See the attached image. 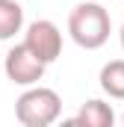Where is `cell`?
Masks as SVG:
<instances>
[{"mask_svg":"<svg viewBox=\"0 0 124 127\" xmlns=\"http://www.w3.org/2000/svg\"><path fill=\"white\" fill-rule=\"evenodd\" d=\"M68 124H80V127H112L115 124V112L106 100L100 97H92L80 106V112L68 121Z\"/></svg>","mask_w":124,"mask_h":127,"instance_id":"5b68a950","label":"cell"},{"mask_svg":"<svg viewBox=\"0 0 124 127\" xmlns=\"http://www.w3.org/2000/svg\"><path fill=\"white\" fill-rule=\"evenodd\" d=\"M100 89L112 100H124V59H112L100 68Z\"/></svg>","mask_w":124,"mask_h":127,"instance_id":"52a82bcc","label":"cell"},{"mask_svg":"<svg viewBox=\"0 0 124 127\" xmlns=\"http://www.w3.org/2000/svg\"><path fill=\"white\" fill-rule=\"evenodd\" d=\"M24 44H27L44 65H50V62H56V59L62 56V30L53 24V21L38 18V21H32L30 27H27Z\"/></svg>","mask_w":124,"mask_h":127,"instance_id":"277c9868","label":"cell"},{"mask_svg":"<svg viewBox=\"0 0 124 127\" xmlns=\"http://www.w3.org/2000/svg\"><path fill=\"white\" fill-rule=\"evenodd\" d=\"M112 21L109 12L97 3V0H83L68 12V35L77 47L83 50H97L109 41Z\"/></svg>","mask_w":124,"mask_h":127,"instance_id":"6da1fadb","label":"cell"},{"mask_svg":"<svg viewBox=\"0 0 124 127\" xmlns=\"http://www.w3.org/2000/svg\"><path fill=\"white\" fill-rule=\"evenodd\" d=\"M62 115V97L47 86H27L15 100V118L24 127H50Z\"/></svg>","mask_w":124,"mask_h":127,"instance_id":"7a4b0ae2","label":"cell"},{"mask_svg":"<svg viewBox=\"0 0 124 127\" xmlns=\"http://www.w3.org/2000/svg\"><path fill=\"white\" fill-rule=\"evenodd\" d=\"M121 124H124V115H121Z\"/></svg>","mask_w":124,"mask_h":127,"instance_id":"9c48e42d","label":"cell"},{"mask_svg":"<svg viewBox=\"0 0 124 127\" xmlns=\"http://www.w3.org/2000/svg\"><path fill=\"white\" fill-rule=\"evenodd\" d=\"M3 71H6V77H9L15 86H24V89H27V86H35V83L44 77L47 65L21 41V44H15V47L3 56Z\"/></svg>","mask_w":124,"mask_h":127,"instance_id":"3957f363","label":"cell"},{"mask_svg":"<svg viewBox=\"0 0 124 127\" xmlns=\"http://www.w3.org/2000/svg\"><path fill=\"white\" fill-rule=\"evenodd\" d=\"M24 30V9L18 0H0V41L15 38V32Z\"/></svg>","mask_w":124,"mask_h":127,"instance_id":"8992f818","label":"cell"},{"mask_svg":"<svg viewBox=\"0 0 124 127\" xmlns=\"http://www.w3.org/2000/svg\"><path fill=\"white\" fill-rule=\"evenodd\" d=\"M121 50H124V24H121Z\"/></svg>","mask_w":124,"mask_h":127,"instance_id":"ba28073f","label":"cell"}]
</instances>
